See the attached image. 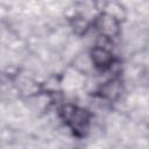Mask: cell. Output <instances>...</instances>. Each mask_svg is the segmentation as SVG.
Returning <instances> with one entry per match:
<instances>
[{
  "mask_svg": "<svg viewBox=\"0 0 149 149\" xmlns=\"http://www.w3.org/2000/svg\"><path fill=\"white\" fill-rule=\"evenodd\" d=\"M88 54L93 63V66L97 70L106 71L111 69L114 63V56L112 51L104 45H94Z\"/></svg>",
  "mask_w": 149,
  "mask_h": 149,
  "instance_id": "cell-3",
  "label": "cell"
},
{
  "mask_svg": "<svg viewBox=\"0 0 149 149\" xmlns=\"http://www.w3.org/2000/svg\"><path fill=\"white\" fill-rule=\"evenodd\" d=\"M93 28L105 40H113L119 37L121 33V22L111 14L100 10L92 21Z\"/></svg>",
  "mask_w": 149,
  "mask_h": 149,
  "instance_id": "cell-2",
  "label": "cell"
},
{
  "mask_svg": "<svg viewBox=\"0 0 149 149\" xmlns=\"http://www.w3.org/2000/svg\"><path fill=\"white\" fill-rule=\"evenodd\" d=\"M122 92V83L118 78H112L105 81L99 88V95L104 99L114 101L116 100Z\"/></svg>",
  "mask_w": 149,
  "mask_h": 149,
  "instance_id": "cell-4",
  "label": "cell"
},
{
  "mask_svg": "<svg viewBox=\"0 0 149 149\" xmlns=\"http://www.w3.org/2000/svg\"><path fill=\"white\" fill-rule=\"evenodd\" d=\"M70 24H71V28H72L73 33L76 35L81 36V35H85L87 33L92 22H90L86 17H84L81 15H74L70 19Z\"/></svg>",
  "mask_w": 149,
  "mask_h": 149,
  "instance_id": "cell-6",
  "label": "cell"
},
{
  "mask_svg": "<svg viewBox=\"0 0 149 149\" xmlns=\"http://www.w3.org/2000/svg\"><path fill=\"white\" fill-rule=\"evenodd\" d=\"M59 115L74 135L84 136L88 132L91 114L86 109L76 105L66 104L61 107Z\"/></svg>",
  "mask_w": 149,
  "mask_h": 149,
  "instance_id": "cell-1",
  "label": "cell"
},
{
  "mask_svg": "<svg viewBox=\"0 0 149 149\" xmlns=\"http://www.w3.org/2000/svg\"><path fill=\"white\" fill-rule=\"evenodd\" d=\"M104 12L111 14L112 16H114L115 19H118L120 22L123 21L126 19V7L119 2V1H107L102 3V9Z\"/></svg>",
  "mask_w": 149,
  "mask_h": 149,
  "instance_id": "cell-5",
  "label": "cell"
}]
</instances>
